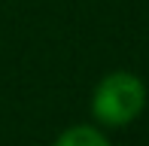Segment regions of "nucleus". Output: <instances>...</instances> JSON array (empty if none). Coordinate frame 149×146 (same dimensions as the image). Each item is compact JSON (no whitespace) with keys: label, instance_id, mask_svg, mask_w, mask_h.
I'll return each mask as SVG.
<instances>
[{"label":"nucleus","instance_id":"obj_1","mask_svg":"<svg viewBox=\"0 0 149 146\" xmlns=\"http://www.w3.org/2000/svg\"><path fill=\"white\" fill-rule=\"evenodd\" d=\"M146 107V85L131 70H113L97 82L91 95V113L100 125L125 128Z\"/></svg>","mask_w":149,"mask_h":146},{"label":"nucleus","instance_id":"obj_2","mask_svg":"<svg viewBox=\"0 0 149 146\" xmlns=\"http://www.w3.org/2000/svg\"><path fill=\"white\" fill-rule=\"evenodd\" d=\"M55 146H110V140L91 125H73L55 140Z\"/></svg>","mask_w":149,"mask_h":146}]
</instances>
